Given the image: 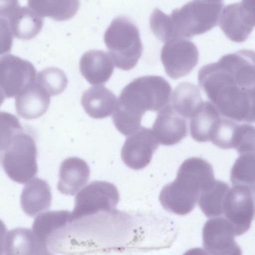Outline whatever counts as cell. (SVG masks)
Returning a JSON list of instances; mask_svg holds the SVG:
<instances>
[{"label":"cell","mask_w":255,"mask_h":255,"mask_svg":"<svg viewBox=\"0 0 255 255\" xmlns=\"http://www.w3.org/2000/svg\"><path fill=\"white\" fill-rule=\"evenodd\" d=\"M231 188L225 182L215 180L211 186L201 192L198 199L199 206L208 218L223 215V206Z\"/></svg>","instance_id":"obj_26"},{"label":"cell","mask_w":255,"mask_h":255,"mask_svg":"<svg viewBox=\"0 0 255 255\" xmlns=\"http://www.w3.org/2000/svg\"><path fill=\"white\" fill-rule=\"evenodd\" d=\"M230 180L233 186L249 189L255 200V152L239 154L231 169Z\"/></svg>","instance_id":"obj_28"},{"label":"cell","mask_w":255,"mask_h":255,"mask_svg":"<svg viewBox=\"0 0 255 255\" xmlns=\"http://www.w3.org/2000/svg\"><path fill=\"white\" fill-rule=\"evenodd\" d=\"M172 94L169 83L158 76L138 77L122 90L113 115L117 129L129 136L141 127L147 111H157L168 105Z\"/></svg>","instance_id":"obj_3"},{"label":"cell","mask_w":255,"mask_h":255,"mask_svg":"<svg viewBox=\"0 0 255 255\" xmlns=\"http://www.w3.org/2000/svg\"><path fill=\"white\" fill-rule=\"evenodd\" d=\"M222 0H194L173 10L169 15L174 39L203 34L219 24Z\"/></svg>","instance_id":"obj_6"},{"label":"cell","mask_w":255,"mask_h":255,"mask_svg":"<svg viewBox=\"0 0 255 255\" xmlns=\"http://www.w3.org/2000/svg\"><path fill=\"white\" fill-rule=\"evenodd\" d=\"M71 212L67 210L49 211L38 215L31 231L36 243V255H54L48 241L52 234L64 227L69 221Z\"/></svg>","instance_id":"obj_17"},{"label":"cell","mask_w":255,"mask_h":255,"mask_svg":"<svg viewBox=\"0 0 255 255\" xmlns=\"http://www.w3.org/2000/svg\"><path fill=\"white\" fill-rule=\"evenodd\" d=\"M219 25L231 40L246 41L255 27V0H242L224 7Z\"/></svg>","instance_id":"obj_11"},{"label":"cell","mask_w":255,"mask_h":255,"mask_svg":"<svg viewBox=\"0 0 255 255\" xmlns=\"http://www.w3.org/2000/svg\"><path fill=\"white\" fill-rule=\"evenodd\" d=\"M1 242L3 255H36V243L31 230L16 228L4 234Z\"/></svg>","instance_id":"obj_25"},{"label":"cell","mask_w":255,"mask_h":255,"mask_svg":"<svg viewBox=\"0 0 255 255\" xmlns=\"http://www.w3.org/2000/svg\"><path fill=\"white\" fill-rule=\"evenodd\" d=\"M239 127L234 121L221 117L214 127L210 141L223 149L234 148Z\"/></svg>","instance_id":"obj_29"},{"label":"cell","mask_w":255,"mask_h":255,"mask_svg":"<svg viewBox=\"0 0 255 255\" xmlns=\"http://www.w3.org/2000/svg\"><path fill=\"white\" fill-rule=\"evenodd\" d=\"M158 144L153 130L141 127L126 139L121 150L122 159L128 167L141 169L150 162Z\"/></svg>","instance_id":"obj_15"},{"label":"cell","mask_w":255,"mask_h":255,"mask_svg":"<svg viewBox=\"0 0 255 255\" xmlns=\"http://www.w3.org/2000/svg\"><path fill=\"white\" fill-rule=\"evenodd\" d=\"M36 70L29 61L11 54L0 59L1 100L16 97L34 83Z\"/></svg>","instance_id":"obj_9"},{"label":"cell","mask_w":255,"mask_h":255,"mask_svg":"<svg viewBox=\"0 0 255 255\" xmlns=\"http://www.w3.org/2000/svg\"><path fill=\"white\" fill-rule=\"evenodd\" d=\"M28 5L39 15L49 17L62 21L73 17L77 12L80 2L78 0H29Z\"/></svg>","instance_id":"obj_27"},{"label":"cell","mask_w":255,"mask_h":255,"mask_svg":"<svg viewBox=\"0 0 255 255\" xmlns=\"http://www.w3.org/2000/svg\"><path fill=\"white\" fill-rule=\"evenodd\" d=\"M104 39L116 67L129 70L136 65L143 48L139 30L131 20L124 16L114 19Z\"/></svg>","instance_id":"obj_7"},{"label":"cell","mask_w":255,"mask_h":255,"mask_svg":"<svg viewBox=\"0 0 255 255\" xmlns=\"http://www.w3.org/2000/svg\"><path fill=\"white\" fill-rule=\"evenodd\" d=\"M119 200V191L114 184L106 181H94L76 195L69 221L114 210Z\"/></svg>","instance_id":"obj_8"},{"label":"cell","mask_w":255,"mask_h":255,"mask_svg":"<svg viewBox=\"0 0 255 255\" xmlns=\"http://www.w3.org/2000/svg\"><path fill=\"white\" fill-rule=\"evenodd\" d=\"M170 100L173 109L184 118H191L203 102L198 87L187 82L175 87Z\"/></svg>","instance_id":"obj_24"},{"label":"cell","mask_w":255,"mask_h":255,"mask_svg":"<svg viewBox=\"0 0 255 255\" xmlns=\"http://www.w3.org/2000/svg\"><path fill=\"white\" fill-rule=\"evenodd\" d=\"M117 100L111 91L104 85H99L86 90L82 96L81 103L90 117L103 119L114 112Z\"/></svg>","instance_id":"obj_22"},{"label":"cell","mask_w":255,"mask_h":255,"mask_svg":"<svg viewBox=\"0 0 255 255\" xmlns=\"http://www.w3.org/2000/svg\"><path fill=\"white\" fill-rule=\"evenodd\" d=\"M36 83L50 96H55L63 92L67 85L68 80L62 70L55 67H48L38 74Z\"/></svg>","instance_id":"obj_30"},{"label":"cell","mask_w":255,"mask_h":255,"mask_svg":"<svg viewBox=\"0 0 255 255\" xmlns=\"http://www.w3.org/2000/svg\"><path fill=\"white\" fill-rule=\"evenodd\" d=\"M224 218L232 225L236 236L247 232L255 215V199L247 188L233 186L225 198Z\"/></svg>","instance_id":"obj_12"},{"label":"cell","mask_w":255,"mask_h":255,"mask_svg":"<svg viewBox=\"0 0 255 255\" xmlns=\"http://www.w3.org/2000/svg\"><path fill=\"white\" fill-rule=\"evenodd\" d=\"M198 58L199 52L194 43L182 38L166 42L160 53L165 72L173 80L188 75L196 66Z\"/></svg>","instance_id":"obj_10"},{"label":"cell","mask_w":255,"mask_h":255,"mask_svg":"<svg viewBox=\"0 0 255 255\" xmlns=\"http://www.w3.org/2000/svg\"><path fill=\"white\" fill-rule=\"evenodd\" d=\"M50 95L37 83H34L19 94L15 100L17 114L26 120L38 118L45 113Z\"/></svg>","instance_id":"obj_19"},{"label":"cell","mask_w":255,"mask_h":255,"mask_svg":"<svg viewBox=\"0 0 255 255\" xmlns=\"http://www.w3.org/2000/svg\"><path fill=\"white\" fill-rule=\"evenodd\" d=\"M89 177V167L84 160L67 158L60 165L57 189L63 194L74 196L87 183Z\"/></svg>","instance_id":"obj_20"},{"label":"cell","mask_w":255,"mask_h":255,"mask_svg":"<svg viewBox=\"0 0 255 255\" xmlns=\"http://www.w3.org/2000/svg\"><path fill=\"white\" fill-rule=\"evenodd\" d=\"M110 55L99 50H91L81 57L79 67L82 76L91 84L99 85L111 78L114 69Z\"/></svg>","instance_id":"obj_18"},{"label":"cell","mask_w":255,"mask_h":255,"mask_svg":"<svg viewBox=\"0 0 255 255\" xmlns=\"http://www.w3.org/2000/svg\"><path fill=\"white\" fill-rule=\"evenodd\" d=\"M0 19L11 35L22 40L35 37L42 29L43 20L29 7L21 6L16 0L0 5Z\"/></svg>","instance_id":"obj_13"},{"label":"cell","mask_w":255,"mask_h":255,"mask_svg":"<svg viewBox=\"0 0 255 255\" xmlns=\"http://www.w3.org/2000/svg\"><path fill=\"white\" fill-rule=\"evenodd\" d=\"M183 255H209L205 250L200 248H195L189 250Z\"/></svg>","instance_id":"obj_33"},{"label":"cell","mask_w":255,"mask_h":255,"mask_svg":"<svg viewBox=\"0 0 255 255\" xmlns=\"http://www.w3.org/2000/svg\"><path fill=\"white\" fill-rule=\"evenodd\" d=\"M0 162L7 175L20 184L27 182L37 173V148L34 138L24 130L18 119L0 113Z\"/></svg>","instance_id":"obj_4"},{"label":"cell","mask_w":255,"mask_h":255,"mask_svg":"<svg viewBox=\"0 0 255 255\" xmlns=\"http://www.w3.org/2000/svg\"><path fill=\"white\" fill-rule=\"evenodd\" d=\"M152 130L160 143L172 145L187 136V122L170 104H168L159 111Z\"/></svg>","instance_id":"obj_16"},{"label":"cell","mask_w":255,"mask_h":255,"mask_svg":"<svg viewBox=\"0 0 255 255\" xmlns=\"http://www.w3.org/2000/svg\"><path fill=\"white\" fill-rule=\"evenodd\" d=\"M234 148L239 154L255 152V127L249 125H239Z\"/></svg>","instance_id":"obj_32"},{"label":"cell","mask_w":255,"mask_h":255,"mask_svg":"<svg viewBox=\"0 0 255 255\" xmlns=\"http://www.w3.org/2000/svg\"><path fill=\"white\" fill-rule=\"evenodd\" d=\"M221 116L211 102L203 101L191 118L190 132L192 137L198 142L210 141L214 128Z\"/></svg>","instance_id":"obj_23"},{"label":"cell","mask_w":255,"mask_h":255,"mask_svg":"<svg viewBox=\"0 0 255 255\" xmlns=\"http://www.w3.org/2000/svg\"><path fill=\"white\" fill-rule=\"evenodd\" d=\"M232 225L224 217L212 218L202 231L204 250L209 255H242Z\"/></svg>","instance_id":"obj_14"},{"label":"cell","mask_w":255,"mask_h":255,"mask_svg":"<svg viewBox=\"0 0 255 255\" xmlns=\"http://www.w3.org/2000/svg\"><path fill=\"white\" fill-rule=\"evenodd\" d=\"M200 88L222 116L255 122V51L242 49L202 67Z\"/></svg>","instance_id":"obj_1"},{"label":"cell","mask_w":255,"mask_h":255,"mask_svg":"<svg viewBox=\"0 0 255 255\" xmlns=\"http://www.w3.org/2000/svg\"><path fill=\"white\" fill-rule=\"evenodd\" d=\"M150 27L156 37L163 42L174 39L169 16L158 8L154 9L151 14Z\"/></svg>","instance_id":"obj_31"},{"label":"cell","mask_w":255,"mask_h":255,"mask_svg":"<svg viewBox=\"0 0 255 255\" xmlns=\"http://www.w3.org/2000/svg\"><path fill=\"white\" fill-rule=\"evenodd\" d=\"M125 233L121 212L116 209L69 222L48 241L52 252L74 255L119 251Z\"/></svg>","instance_id":"obj_2"},{"label":"cell","mask_w":255,"mask_h":255,"mask_svg":"<svg viewBox=\"0 0 255 255\" xmlns=\"http://www.w3.org/2000/svg\"><path fill=\"white\" fill-rule=\"evenodd\" d=\"M216 179L212 165L198 157L187 158L181 164L176 179L164 186L159 196L164 209L179 215L189 213L200 194Z\"/></svg>","instance_id":"obj_5"},{"label":"cell","mask_w":255,"mask_h":255,"mask_svg":"<svg viewBox=\"0 0 255 255\" xmlns=\"http://www.w3.org/2000/svg\"><path fill=\"white\" fill-rule=\"evenodd\" d=\"M51 199L48 184L46 181L35 177L30 180L22 189L21 207L27 215L34 217L50 208Z\"/></svg>","instance_id":"obj_21"}]
</instances>
